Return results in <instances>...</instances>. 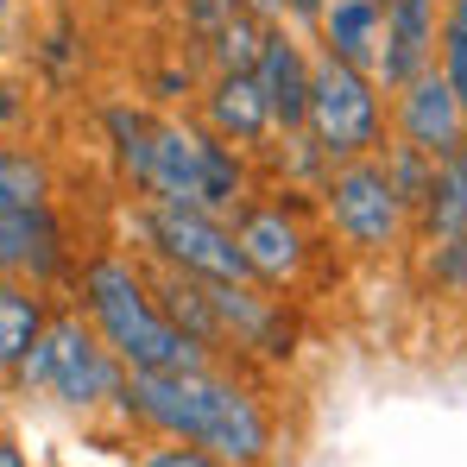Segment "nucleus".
Segmentation results:
<instances>
[{"label": "nucleus", "mask_w": 467, "mask_h": 467, "mask_svg": "<svg viewBox=\"0 0 467 467\" xmlns=\"http://www.w3.org/2000/svg\"><path fill=\"white\" fill-rule=\"evenodd\" d=\"M6 6H13V0H0V13H6Z\"/></svg>", "instance_id": "c756f323"}, {"label": "nucleus", "mask_w": 467, "mask_h": 467, "mask_svg": "<svg viewBox=\"0 0 467 467\" xmlns=\"http://www.w3.org/2000/svg\"><path fill=\"white\" fill-rule=\"evenodd\" d=\"M386 45V0H328L316 19V51L354 70H373Z\"/></svg>", "instance_id": "2eb2a0df"}, {"label": "nucleus", "mask_w": 467, "mask_h": 467, "mask_svg": "<svg viewBox=\"0 0 467 467\" xmlns=\"http://www.w3.org/2000/svg\"><path fill=\"white\" fill-rule=\"evenodd\" d=\"M436 70L455 82L467 101V0H442V26H436Z\"/></svg>", "instance_id": "4be33fe9"}, {"label": "nucleus", "mask_w": 467, "mask_h": 467, "mask_svg": "<svg viewBox=\"0 0 467 467\" xmlns=\"http://www.w3.org/2000/svg\"><path fill=\"white\" fill-rule=\"evenodd\" d=\"M316 209H322L328 234H335L348 253H360V259L404 253V240L417 234V222H410V209L398 202V190H391L379 152L328 164V177L316 183Z\"/></svg>", "instance_id": "39448f33"}, {"label": "nucleus", "mask_w": 467, "mask_h": 467, "mask_svg": "<svg viewBox=\"0 0 467 467\" xmlns=\"http://www.w3.org/2000/svg\"><path fill=\"white\" fill-rule=\"evenodd\" d=\"M265 26H272V19H259V13H246V6H240L228 26L202 45L209 70H253V64H259V51H265Z\"/></svg>", "instance_id": "aec40b11"}, {"label": "nucleus", "mask_w": 467, "mask_h": 467, "mask_svg": "<svg viewBox=\"0 0 467 467\" xmlns=\"http://www.w3.org/2000/svg\"><path fill=\"white\" fill-rule=\"evenodd\" d=\"M436 26H442V0H386V45L373 64L386 95L436 64Z\"/></svg>", "instance_id": "4468645a"}, {"label": "nucleus", "mask_w": 467, "mask_h": 467, "mask_svg": "<svg viewBox=\"0 0 467 467\" xmlns=\"http://www.w3.org/2000/svg\"><path fill=\"white\" fill-rule=\"evenodd\" d=\"M391 140L417 146L430 158H449V152H467V101L455 95V82L442 77L436 64L417 70L404 88H391Z\"/></svg>", "instance_id": "9b49d317"}, {"label": "nucleus", "mask_w": 467, "mask_h": 467, "mask_svg": "<svg viewBox=\"0 0 467 467\" xmlns=\"http://www.w3.org/2000/svg\"><path fill=\"white\" fill-rule=\"evenodd\" d=\"M77 310L95 322V335L127 360V373H158V367H202L209 354L164 316L152 291V272L140 253H88L77 265Z\"/></svg>", "instance_id": "f03ea898"}, {"label": "nucleus", "mask_w": 467, "mask_h": 467, "mask_svg": "<svg viewBox=\"0 0 467 467\" xmlns=\"http://www.w3.org/2000/svg\"><path fill=\"white\" fill-rule=\"evenodd\" d=\"M379 164H386L398 202H404L410 222H417V209H423V196H430V177H436V158L417 152V146H404V140H386V146H379Z\"/></svg>", "instance_id": "412c9836"}, {"label": "nucleus", "mask_w": 467, "mask_h": 467, "mask_svg": "<svg viewBox=\"0 0 467 467\" xmlns=\"http://www.w3.org/2000/svg\"><path fill=\"white\" fill-rule=\"evenodd\" d=\"M133 467H228L222 455H209L202 442H177V436H146Z\"/></svg>", "instance_id": "b1692460"}, {"label": "nucleus", "mask_w": 467, "mask_h": 467, "mask_svg": "<svg viewBox=\"0 0 467 467\" xmlns=\"http://www.w3.org/2000/svg\"><path fill=\"white\" fill-rule=\"evenodd\" d=\"M234 240H240V259H246V278L265 285V291H297L310 278V259H316V240L304 228V202L297 190H253L240 209L228 215Z\"/></svg>", "instance_id": "6e6552de"}, {"label": "nucleus", "mask_w": 467, "mask_h": 467, "mask_svg": "<svg viewBox=\"0 0 467 467\" xmlns=\"http://www.w3.org/2000/svg\"><path fill=\"white\" fill-rule=\"evenodd\" d=\"M19 120H26V88H19V82H6V77H0V133H13Z\"/></svg>", "instance_id": "a878e982"}, {"label": "nucleus", "mask_w": 467, "mask_h": 467, "mask_svg": "<svg viewBox=\"0 0 467 467\" xmlns=\"http://www.w3.org/2000/svg\"><path fill=\"white\" fill-rule=\"evenodd\" d=\"M386 88L373 70H354V64H335L316 51V77H310V114H304V133L316 140V152L328 164L341 158H367L386 146Z\"/></svg>", "instance_id": "0eeeda50"}, {"label": "nucleus", "mask_w": 467, "mask_h": 467, "mask_svg": "<svg viewBox=\"0 0 467 467\" xmlns=\"http://www.w3.org/2000/svg\"><path fill=\"white\" fill-rule=\"evenodd\" d=\"M127 234H133V253L146 265H171V272H190V278H209V285L246 278V259H240V240H234L228 215L140 196L133 215H127Z\"/></svg>", "instance_id": "423d86ee"}, {"label": "nucleus", "mask_w": 467, "mask_h": 467, "mask_svg": "<svg viewBox=\"0 0 467 467\" xmlns=\"http://www.w3.org/2000/svg\"><path fill=\"white\" fill-rule=\"evenodd\" d=\"M253 77H259L265 101H272V127H278V133H304L316 51L304 45V32H297L291 19H272V26H265V51H259Z\"/></svg>", "instance_id": "ddd939ff"}, {"label": "nucleus", "mask_w": 467, "mask_h": 467, "mask_svg": "<svg viewBox=\"0 0 467 467\" xmlns=\"http://www.w3.org/2000/svg\"><path fill=\"white\" fill-rule=\"evenodd\" d=\"M77 240L64 228L57 202H32V209H0V278H26V285H77Z\"/></svg>", "instance_id": "9d476101"}, {"label": "nucleus", "mask_w": 467, "mask_h": 467, "mask_svg": "<svg viewBox=\"0 0 467 467\" xmlns=\"http://www.w3.org/2000/svg\"><path fill=\"white\" fill-rule=\"evenodd\" d=\"M322 6H328V0H285V19H291L297 32H316V19H322Z\"/></svg>", "instance_id": "bb28decb"}, {"label": "nucleus", "mask_w": 467, "mask_h": 467, "mask_svg": "<svg viewBox=\"0 0 467 467\" xmlns=\"http://www.w3.org/2000/svg\"><path fill=\"white\" fill-rule=\"evenodd\" d=\"M101 133H108V152H114V171L127 177V190L140 196L146 183V164H152V140H158V114L133 108V101H108L101 108Z\"/></svg>", "instance_id": "f3484780"}, {"label": "nucleus", "mask_w": 467, "mask_h": 467, "mask_svg": "<svg viewBox=\"0 0 467 467\" xmlns=\"http://www.w3.org/2000/svg\"><path fill=\"white\" fill-rule=\"evenodd\" d=\"M215 316H222V335H228V360L234 367H265V373H285L304 348V316L285 291H265L253 278H228V285H209Z\"/></svg>", "instance_id": "1a4fd4ad"}, {"label": "nucleus", "mask_w": 467, "mask_h": 467, "mask_svg": "<svg viewBox=\"0 0 467 467\" xmlns=\"http://www.w3.org/2000/svg\"><path fill=\"white\" fill-rule=\"evenodd\" d=\"M51 316H57V304H51L45 285L0 278V379H13V373L32 360V348L45 341Z\"/></svg>", "instance_id": "dca6fc26"}, {"label": "nucleus", "mask_w": 467, "mask_h": 467, "mask_svg": "<svg viewBox=\"0 0 467 467\" xmlns=\"http://www.w3.org/2000/svg\"><path fill=\"white\" fill-rule=\"evenodd\" d=\"M196 120L215 140L240 146V152H265V140L278 133L272 127V101H265L253 70H209V82L196 88Z\"/></svg>", "instance_id": "f8f14e48"}, {"label": "nucleus", "mask_w": 467, "mask_h": 467, "mask_svg": "<svg viewBox=\"0 0 467 467\" xmlns=\"http://www.w3.org/2000/svg\"><path fill=\"white\" fill-rule=\"evenodd\" d=\"M140 196L146 202H177V209L234 215L253 196V152L215 140L190 114H158V140H152V164H146Z\"/></svg>", "instance_id": "7ed1b4c3"}, {"label": "nucleus", "mask_w": 467, "mask_h": 467, "mask_svg": "<svg viewBox=\"0 0 467 467\" xmlns=\"http://www.w3.org/2000/svg\"><path fill=\"white\" fill-rule=\"evenodd\" d=\"M0 467H32V455H26V442H19L13 430H0Z\"/></svg>", "instance_id": "cd10ccee"}, {"label": "nucleus", "mask_w": 467, "mask_h": 467, "mask_svg": "<svg viewBox=\"0 0 467 467\" xmlns=\"http://www.w3.org/2000/svg\"><path fill=\"white\" fill-rule=\"evenodd\" d=\"M246 13H259V19H285V0H240Z\"/></svg>", "instance_id": "c85d7f7f"}, {"label": "nucleus", "mask_w": 467, "mask_h": 467, "mask_svg": "<svg viewBox=\"0 0 467 467\" xmlns=\"http://www.w3.org/2000/svg\"><path fill=\"white\" fill-rule=\"evenodd\" d=\"M455 234H467V152L436 158L430 196L417 209V240H455Z\"/></svg>", "instance_id": "a211bd4d"}, {"label": "nucleus", "mask_w": 467, "mask_h": 467, "mask_svg": "<svg viewBox=\"0 0 467 467\" xmlns=\"http://www.w3.org/2000/svg\"><path fill=\"white\" fill-rule=\"evenodd\" d=\"M13 386L26 398H45V404L70 410V417H114V404L127 391V360L95 335V322L77 304H64L51 316L45 341L32 348V360L13 373Z\"/></svg>", "instance_id": "20e7f679"}, {"label": "nucleus", "mask_w": 467, "mask_h": 467, "mask_svg": "<svg viewBox=\"0 0 467 467\" xmlns=\"http://www.w3.org/2000/svg\"><path fill=\"white\" fill-rule=\"evenodd\" d=\"M114 423L140 436H177L202 442L228 467H272L278 462V404L246 367L202 360V367H158L127 373V391L114 404Z\"/></svg>", "instance_id": "f257e3e1"}, {"label": "nucleus", "mask_w": 467, "mask_h": 467, "mask_svg": "<svg viewBox=\"0 0 467 467\" xmlns=\"http://www.w3.org/2000/svg\"><path fill=\"white\" fill-rule=\"evenodd\" d=\"M423 278L442 297H467V234H455V240H423Z\"/></svg>", "instance_id": "5701e85b"}, {"label": "nucleus", "mask_w": 467, "mask_h": 467, "mask_svg": "<svg viewBox=\"0 0 467 467\" xmlns=\"http://www.w3.org/2000/svg\"><path fill=\"white\" fill-rule=\"evenodd\" d=\"M51 196H57L51 158L0 140V209H32V202H51Z\"/></svg>", "instance_id": "6ab92c4d"}, {"label": "nucleus", "mask_w": 467, "mask_h": 467, "mask_svg": "<svg viewBox=\"0 0 467 467\" xmlns=\"http://www.w3.org/2000/svg\"><path fill=\"white\" fill-rule=\"evenodd\" d=\"M234 13H240V0H183V32H190V45L202 51Z\"/></svg>", "instance_id": "393cba45"}]
</instances>
